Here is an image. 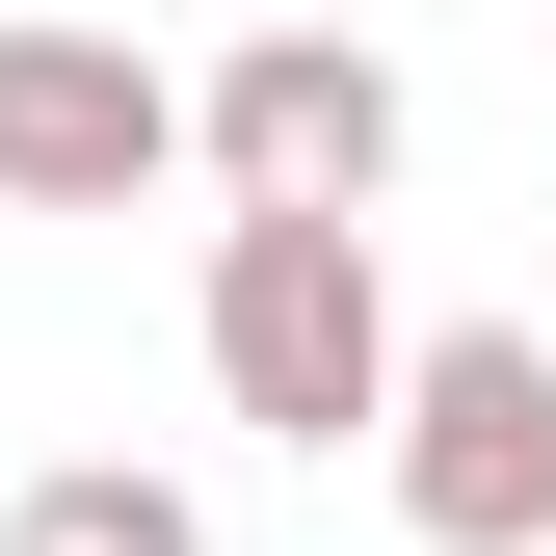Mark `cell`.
<instances>
[{
    "instance_id": "obj_1",
    "label": "cell",
    "mask_w": 556,
    "mask_h": 556,
    "mask_svg": "<svg viewBox=\"0 0 556 556\" xmlns=\"http://www.w3.org/2000/svg\"><path fill=\"white\" fill-rule=\"evenodd\" d=\"M213 397L265 451H371L397 425V265H371V213H213Z\"/></svg>"
},
{
    "instance_id": "obj_2",
    "label": "cell",
    "mask_w": 556,
    "mask_h": 556,
    "mask_svg": "<svg viewBox=\"0 0 556 556\" xmlns=\"http://www.w3.org/2000/svg\"><path fill=\"white\" fill-rule=\"evenodd\" d=\"M397 530L425 556H556V344L530 318H397Z\"/></svg>"
},
{
    "instance_id": "obj_3",
    "label": "cell",
    "mask_w": 556,
    "mask_h": 556,
    "mask_svg": "<svg viewBox=\"0 0 556 556\" xmlns=\"http://www.w3.org/2000/svg\"><path fill=\"white\" fill-rule=\"evenodd\" d=\"M186 160H213L239 213H371L397 186V53L371 27H239L213 80H186Z\"/></svg>"
},
{
    "instance_id": "obj_4",
    "label": "cell",
    "mask_w": 556,
    "mask_h": 556,
    "mask_svg": "<svg viewBox=\"0 0 556 556\" xmlns=\"http://www.w3.org/2000/svg\"><path fill=\"white\" fill-rule=\"evenodd\" d=\"M186 186V80L132 27H0V213H132Z\"/></svg>"
},
{
    "instance_id": "obj_5",
    "label": "cell",
    "mask_w": 556,
    "mask_h": 556,
    "mask_svg": "<svg viewBox=\"0 0 556 556\" xmlns=\"http://www.w3.org/2000/svg\"><path fill=\"white\" fill-rule=\"evenodd\" d=\"M0 556H213V504H186V477H132V451H80V477H27V504H0Z\"/></svg>"
}]
</instances>
